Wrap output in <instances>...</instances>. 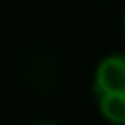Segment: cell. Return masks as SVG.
<instances>
[{
    "label": "cell",
    "instance_id": "2",
    "mask_svg": "<svg viewBox=\"0 0 125 125\" xmlns=\"http://www.w3.org/2000/svg\"><path fill=\"white\" fill-rule=\"evenodd\" d=\"M26 82L36 92H51L59 82V61L51 51L41 49L36 54H31L26 64Z\"/></svg>",
    "mask_w": 125,
    "mask_h": 125
},
{
    "label": "cell",
    "instance_id": "4",
    "mask_svg": "<svg viewBox=\"0 0 125 125\" xmlns=\"http://www.w3.org/2000/svg\"><path fill=\"white\" fill-rule=\"evenodd\" d=\"M123 36H125V13H123Z\"/></svg>",
    "mask_w": 125,
    "mask_h": 125
},
{
    "label": "cell",
    "instance_id": "1",
    "mask_svg": "<svg viewBox=\"0 0 125 125\" xmlns=\"http://www.w3.org/2000/svg\"><path fill=\"white\" fill-rule=\"evenodd\" d=\"M92 92L102 117L125 125V54H110L97 64Z\"/></svg>",
    "mask_w": 125,
    "mask_h": 125
},
{
    "label": "cell",
    "instance_id": "3",
    "mask_svg": "<svg viewBox=\"0 0 125 125\" xmlns=\"http://www.w3.org/2000/svg\"><path fill=\"white\" fill-rule=\"evenodd\" d=\"M36 125H59V123H51V120H41V123H36Z\"/></svg>",
    "mask_w": 125,
    "mask_h": 125
}]
</instances>
